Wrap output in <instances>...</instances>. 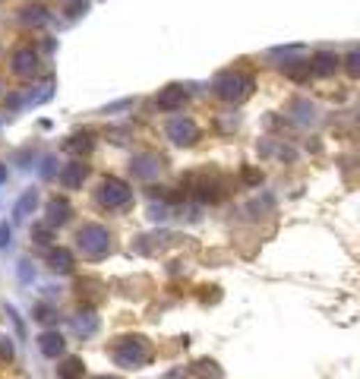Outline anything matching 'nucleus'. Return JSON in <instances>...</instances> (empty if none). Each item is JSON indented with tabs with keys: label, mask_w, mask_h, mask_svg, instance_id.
<instances>
[{
	"label": "nucleus",
	"mask_w": 360,
	"mask_h": 379,
	"mask_svg": "<svg viewBox=\"0 0 360 379\" xmlns=\"http://www.w3.org/2000/svg\"><path fill=\"white\" fill-rule=\"evenodd\" d=\"M212 89H215V95L221 98V102L240 104V102H246V98L253 95V89H256V79H253L250 73H240V70H228V73H218L215 76Z\"/></svg>",
	"instance_id": "1"
},
{
	"label": "nucleus",
	"mask_w": 360,
	"mask_h": 379,
	"mask_svg": "<svg viewBox=\"0 0 360 379\" xmlns=\"http://www.w3.org/2000/svg\"><path fill=\"white\" fill-rule=\"evenodd\" d=\"M152 360V345L143 335H123L114 345V364L123 370H139Z\"/></svg>",
	"instance_id": "2"
},
{
	"label": "nucleus",
	"mask_w": 360,
	"mask_h": 379,
	"mask_svg": "<svg viewBox=\"0 0 360 379\" xmlns=\"http://www.w3.org/2000/svg\"><path fill=\"white\" fill-rule=\"evenodd\" d=\"M76 247L86 259H104L111 253V231L104 225H82L76 231Z\"/></svg>",
	"instance_id": "3"
},
{
	"label": "nucleus",
	"mask_w": 360,
	"mask_h": 379,
	"mask_svg": "<svg viewBox=\"0 0 360 379\" xmlns=\"http://www.w3.org/2000/svg\"><path fill=\"white\" fill-rule=\"evenodd\" d=\"M95 200H98V206H104V209H123L133 200V190H130V184L120 177H104L95 190Z\"/></svg>",
	"instance_id": "4"
},
{
	"label": "nucleus",
	"mask_w": 360,
	"mask_h": 379,
	"mask_svg": "<svg viewBox=\"0 0 360 379\" xmlns=\"http://www.w3.org/2000/svg\"><path fill=\"white\" fill-rule=\"evenodd\" d=\"M164 133H168V139L174 145H193L199 136V127L193 124L190 118H171L168 127H164Z\"/></svg>",
	"instance_id": "5"
},
{
	"label": "nucleus",
	"mask_w": 360,
	"mask_h": 379,
	"mask_svg": "<svg viewBox=\"0 0 360 379\" xmlns=\"http://www.w3.org/2000/svg\"><path fill=\"white\" fill-rule=\"evenodd\" d=\"M38 63H41L38 54H35V51L29 48V45H26V48H16L13 57H10V70H13V73L19 76V79H32V76L41 70Z\"/></svg>",
	"instance_id": "6"
},
{
	"label": "nucleus",
	"mask_w": 360,
	"mask_h": 379,
	"mask_svg": "<svg viewBox=\"0 0 360 379\" xmlns=\"http://www.w3.org/2000/svg\"><path fill=\"white\" fill-rule=\"evenodd\" d=\"M86 177H88V165L82 159H73L61 174H57V180H61L63 190H76V186H82V180Z\"/></svg>",
	"instance_id": "7"
},
{
	"label": "nucleus",
	"mask_w": 360,
	"mask_h": 379,
	"mask_svg": "<svg viewBox=\"0 0 360 379\" xmlns=\"http://www.w3.org/2000/svg\"><path fill=\"white\" fill-rule=\"evenodd\" d=\"M38 351L45 354V357L57 360L63 351H67V341H63V335H61V332L48 329V332H41V335H38Z\"/></svg>",
	"instance_id": "8"
},
{
	"label": "nucleus",
	"mask_w": 360,
	"mask_h": 379,
	"mask_svg": "<svg viewBox=\"0 0 360 379\" xmlns=\"http://www.w3.org/2000/svg\"><path fill=\"white\" fill-rule=\"evenodd\" d=\"M184 102H187V89H184V86H168V89L158 92V98H155V104L162 111H180V108H184Z\"/></svg>",
	"instance_id": "9"
},
{
	"label": "nucleus",
	"mask_w": 360,
	"mask_h": 379,
	"mask_svg": "<svg viewBox=\"0 0 360 379\" xmlns=\"http://www.w3.org/2000/svg\"><path fill=\"white\" fill-rule=\"evenodd\" d=\"M48 269L57 272V275H67V272L73 269V253H70L67 247H54L48 253Z\"/></svg>",
	"instance_id": "10"
},
{
	"label": "nucleus",
	"mask_w": 360,
	"mask_h": 379,
	"mask_svg": "<svg viewBox=\"0 0 360 379\" xmlns=\"http://www.w3.org/2000/svg\"><path fill=\"white\" fill-rule=\"evenodd\" d=\"M133 174H136V177H155L158 171H162V159H158V155H139V159H133Z\"/></svg>",
	"instance_id": "11"
},
{
	"label": "nucleus",
	"mask_w": 360,
	"mask_h": 379,
	"mask_svg": "<svg viewBox=\"0 0 360 379\" xmlns=\"http://www.w3.org/2000/svg\"><path fill=\"white\" fill-rule=\"evenodd\" d=\"M335 70H338V57H335L332 51H320V54L310 61V73H316V76H332Z\"/></svg>",
	"instance_id": "12"
},
{
	"label": "nucleus",
	"mask_w": 360,
	"mask_h": 379,
	"mask_svg": "<svg viewBox=\"0 0 360 379\" xmlns=\"http://www.w3.org/2000/svg\"><path fill=\"white\" fill-rule=\"evenodd\" d=\"M70 218V202L67 200H51L48 202V227H61Z\"/></svg>",
	"instance_id": "13"
},
{
	"label": "nucleus",
	"mask_w": 360,
	"mask_h": 379,
	"mask_svg": "<svg viewBox=\"0 0 360 379\" xmlns=\"http://www.w3.org/2000/svg\"><path fill=\"white\" fill-rule=\"evenodd\" d=\"M57 376L61 379H79L82 376V360L79 357H67L61 366H57Z\"/></svg>",
	"instance_id": "14"
},
{
	"label": "nucleus",
	"mask_w": 360,
	"mask_h": 379,
	"mask_svg": "<svg viewBox=\"0 0 360 379\" xmlns=\"http://www.w3.org/2000/svg\"><path fill=\"white\" fill-rule=\"evenodd\" d=\"M38 206V193L35 190H29V193H22V200L16 202V209H13V215L16 218H29V212Z\"/></svg>",
	"instance_id": "15"
},
{
	"label": "nucleus",
	"mask_w": 360,
	"mask_h": 379,
	"mask_svg": "<svg viewBox=\"0 0 360 379\" xmlns=\"http://www.w3.org/2000/svg\"><path fill=\"white\" fill-rule=\"evenodd\" d=\"M22 19L32 22V26H45V22H48V10L35 3V7H26V10H22Z\"/></svg>",
	"instance_id": "16"
},
{
	"label": "nucleus",
	"mask_w": 360,
	"mask_h": 379,
	"mask_svg": "<svg viewBox=\"0 0 360 379\" xmlns=\"http://www.w3.org/2000/svg\"><path fill=\"white\" fill-rule=\"evenodd\" d=\"M67 152H73V155H79V152H88L92 149V136L88 133H82V136H70V143L63 145Z\"/></svg>",
	"instance_id": "17"
},
{
	"label": "nucleus",
	"mask_w": 360,
	"mask_h": 379,
	"mask_svg": "<svg viewBox=\"0 0 360 379\" xmlns=\"http://www.w3.org/2000/svg\"><path fill=\"white\" fill-rule=\"evenodd\" d=\"M294 108H297L300 111V124H313V120H316V108H313V104L310 102H297V104H294Z\"/></svg>",
	"instance_id": "18"
},
{
	"label": "nucleus",
	"mask_w": 360,
	"mask_h": 379,
	"mask_svg": "<svg viewBox=\"0 0 360 379\" xmlns=\"http://www.w3.org/2000/svg\"><path fill=\"white\" fill-rule=\"evenodd\" d=\"M95 316H88L86 313V319H76V332H79V335H92V332H95Z\"/></svg>",
	"instance_id": "19"
},
{
	"label": "nucleus",
	"mask_w": 360,
	"mask_h": 379,
	"mask_svg": "<svg viewBox=\"0 0 360 379\" xmlns=\"http://www.w3.org/2000/svg\"><path fill=\"white\" fill-rule=\"evenodd\" d=\"M345 63H347V73H351V76H357V73H360V54H357V51H351Z\"/></svg>",
	"instance_id": "20"
},
{
	"label": "nucleus",
	"mask_w": 360,
	"mask_h": 379,
	"mask_svg": "<svg viewBox=\"0 0 360 379\" xmlns=\"http://www.w3.org/2000/svg\"><path fill=\"white\" fill-rule=\"evenodd\" d=\"M10 237H13V234H10V227H7V225H0V250L10 247Z\"/></svg>",
	"instance_id": "21"
},
{
	"label": "nucleus",
	"mask_w": 360,
	"mask_h": 379,
	"mask_svg": "<svg viewBox=\"0 0 360 379\" xmlns=\"http://www.w3.org/2000/svg\"><path fill=\"white\" fill-rule=\"evenodd\" d=\"M35 319H41V323H48V319H51V310H48V307H38V310H35Z\"/></svg>",
	"instance_id": "22"
},
{
	"label": "nucleus",
	"mask_w": 360,
	"mask_h": 379,
	"mask_svg": "<svg viewBox=\"0 0 360 379\" xmlns=\"http://www.w3.org/2000/svg\"><path fill=\"white\" fill-rule=\"evenodd\" d=\"M35 237H38V243H48V227H38V231H35Z\"/></svg>",
	"instance_id": "23"
},
{
	"label": "nucleus",
	"mask_w": 360,
	"mask_h": 379,
	"mask_svg": "<svg viewBox=\"0 0 360 379\" xmlns=\"http://www.w3.org/2000/svg\"><path fill=\"white\" fill-rule=\"evenodd\" d=\"M7 180V165H0V184Z\"/></svg>",
	"instance_id": "24"
},
{
	"label": "nucleus",
	"mask_w": 360,
	"mask_h": 379,
	"mask_svg": "<svg viewBox=\"0 0 360 379\" xmlns=\"http://www.w3.org/2000/svg\"><path fill=\"white\" fill-rule=\"evenodd\" d=\"M98 379H114V376H98Z\"/></svg>",
	"instance_id": "25"
}]
</instances>
